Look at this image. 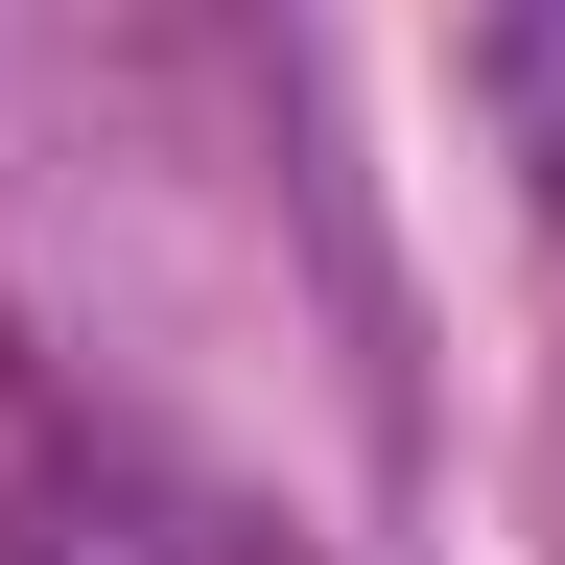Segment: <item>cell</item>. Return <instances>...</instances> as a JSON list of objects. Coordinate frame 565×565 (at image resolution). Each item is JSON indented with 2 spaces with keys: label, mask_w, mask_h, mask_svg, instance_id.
I'll return each instance as SVG.
<instances>
[{
  "label": "cell",
  "mask_w": 565,
  "mask_h": 565,
  "mask_svg": "<svg viewBox=\"0 0 565 565\" xmlns=\"http://www.w3.org/2000/svg\"><path fill=\"white\" fill-rule=\"evenodd\" d=\"M471 71H494V141L565 189V0H471Z\"/></svg>",
  "instance_id": "1"
}]
</instances>
